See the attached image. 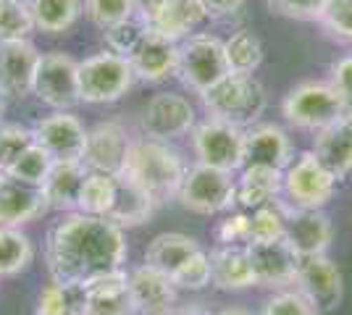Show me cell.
<instances>
[{"instance_id": "4fadbf2b", "label": "cell", "mask_w": 352, "mask_h": 315, "mask_svg": "<svg viewBox=\"0 0 352 315\" xmlns=\"http://www.w3.org/2000/svg\"><path fill=\"white\" fill-rule=\"evenodd\" d=\"M40 50L32 40H6L0 43V97L24 100L34 87V71Z\"/></svg>"}, {"instance_id": "74e56055", "label": "cell", "mask_w": 352, "mask_h": 315, "mask_svg": "<svg viewBox=\"0 0 352 315\" xmlns=\"http://www.w3.org/2000/svg\"><path fill=\"white\" fill-rule=\"evenodd\" d=\"M50 165H53V158H50V155H47L37 142H32L30 148L21 152L14 163H11V168H8L6 174H8V176H14V179L27 181V184H37V187H43L45 176H47V171H50Z\"/></svg>"}, {"instance_id": "f6af8a7d", "label": "cell", "mask_w": 352, "mask_h": 315, "mask_svg": "<svg viewBox=\"0 0 352 315\" xmlns=\"http://www.w3.org/2000/svg\"><path fill=\"white\" fill-rule=\"evenodd\" d=\"M216 242L219 244H248L250 242V215L248 213H232L216 226Z\"/></svg>"}, {"instance_id": "7c38bea8", "label": "cell", "mask_w": 352, "mask_h": 315, "mask_svg": "<svg viewBox=\"0 0 352 315\" xmlns=\"http://www.w3.org/2000/svg\"><path fill=\"white\" fill-rule=\"evenodd\" d=\"M197 124V113L190 97L176 95V92H161L150 97L142 110V132L145 137L171 142L176 137L190 135Z\"/></svg>"}, {"instance_id": "8992f818", "label": "cell", "mask_w": 352, "mask_h": 315, "mask_svg": "<svg viewBox=\"0 0 352 315\" xmlns=\"http://www.w3.org/2000/svg\"><path fill=\"white\" fill-rule=\"evenodd\" d=\"M176 197H179L182 208L192 210L197 215L223 213L236 202L234 174L206 163H195L184 171V179L179 184Z\"/></svg>"}, {"instance_id": "7bdbcfd3", "label": "cell", "mask_w": 352, "mask_h": 315, "mask_svg": "<svg viewBox=\"0 0 352 315\" xmlns=\"http://www.w3.org/2000/svg\"><path fill=\"white\" fill-rule=\"evenodd\" d=\"M261 315H318V307L300 292H279L271 300L265 302L263 313Z\"/></svg>"}, {"instance_id": "83f0119b", "label": "cell", "mask_w": 352, "mask_h": 315, "mask_svg": "<svg viewBox=\"0 0 352 315\" xmlns=\"http://www.w3.org/2000/svg\"><path fill=\"white\" fill-rule=\"evenodd\" d=\"M200 250V244L192 240L190 234L182 231H163L158 237H153L145 250V263L153 268L163 270L168 279L182 268L195 253Z\"/></svg>"}, {"instance_id": "6da1fadb", "label": "cell", "mask_w": 352, "mask_h": 315, "mask_svg": "<svg viewBox=\"0 0 352 315\" xmlns=\"http://www.w3.org/2000/svg\"><path fill=\"white\" fill-rule=\"evenodd\" d=\"M126 255L124 229L82 210L63 213L45 237L47 273L58 281L87 284L95 276L124 268Z\"/></svg>"}, {"instance_id": "d590c367", "label": "cell", "mask_w": 352, "mask_h": 315, "mask_svg": "<svg viewBox=\"0 0 352 315\" xmlns=\"http://www.w3.org/2000/svg\"><path fill=\"white\" fill-rule=\"evenodd\" d=\"M145 34H147L145 21L134 14V16H129V19H124V21L113 24V27L103 30L105 50H111V53H116V56L129 58V56L134 53V47L142 43V37H145Z\"/></svg>"}, {"instance_id": "60d3db41", "label": "cell", "mask_w": 352, "mask_h": 315, "mask_svg": "<svg viewBox=\"0 0 352 315\" xmlns=\"http://www.w3.org/2000/svg\"><path fill=\"white\" fill-rule=\"evenodd\" d=\"M318 21L331 37L352 43V0H326Z\"/></svg>"}, {"instance_id": "ee69618b", "label": "cell", "mask_w": 352, "mask_h": 315, "mask_svg": "<svg viewBox=\"0 0 352 315\" xmlns=\"http://www.w3.org/2000/svg\"><path fill=\"white\" fill-rule=\"evenodd\" d=\"M326 0H268L271 14L294 21H318Z\"/></svg>"}, {"instance_id": "d6986e66", "label": "cell", "mask_w": 352, "mask_h": 315, "mask_svg": "<svg viewBox=\"0 0 352 315\" xmlns=\"http://www.w3.org/2000/svg\"><path fill=\"white\" fill-rule=\"evenodd\" d=\"M292 163V142L276 124H252L245 129L242 165H271L287 168Z\"/></svg>"}, {"instance_id": "2e32d148", "label": "cell", "mask_w": 352, "mask_h": 315, "mask_svg": "<svg viewBox=\"0 0 352 315\" xmlns=\"http://www.w3.org/2000/svg\"><path fill=\"white\" fill-rule=\"evenodd\" d=\"M300 292L308 297L318 310H334L342 302V270L331 257L323 255H308L300 257V268H297V281Z\"/></svg>"}, {"instance_id": "9c48e42d", "label": "cell", "mask_w": 352, "mask_h": 315, "mask_svg": "<svg viewBox=\"0 0 352 315\" xmlns=\"http://www.w3.org/2000/svg\"><path fill=\"white\" fill-rule=\"evenodd\" d=\"M242 145H245V129L234 124L210 119L195 124L192 129V150L197 155V163L213 165L221 171H239L242 168Z\"/></svg>"}, {"instance_id": "4dcf8cb0", "label": "cell", "mask_w": 352, "mask_h": 315, "mask_svg": "<svg viewBox=\"0 0 352 315\" xmlns=\"http://www.w3.org/2000/svg\"><path fill=\"white\" fill-rule=\"evenodd\" d=\"M153 210H155V200L118 174L116 202H113V208L108 213V221L121 226V229H129V226L145 224L147 218L153 215Z\"/></svg>"}, {"instance_id": "8d00e7d4", "label": "cell", "mask_w": 352, "mask_h": 315, "mask_svg": "<svg viewBox=\"0 0 352 315\" xmlns=\"http://www.w3.org/2000/svg\"><path fill=\"white\" fill-rule=\"evenodd\" d=\"M34 32L30 5L16 0H0V43L6 40H30Z\"/></svg>"}, {"instance_id": "7dc6e473", "label": "cell", "mask_w": 352, "mask_h": 315, "mask_svg": "<svg viewBox=\"0 0 352 315\" xmlns=\"http://www.w3.org/2000/svg\"><path fill=\"white\" fill-rule=\"evenodd\" d=\"M208 11V19H229L242 11L245 0H203Z\"/></svg>"}, {"instance_id": "277c9868", "label": "cell", "mask_w": 352, "mask_h": 315, "mask_svg": "<svg viewBox=\"0 0 352 315\" xmlns=\"http://www.w3.org/2000/svg\"><path fill=\"white\" fill-rule=\"evenodd\" d=\"M134 69L129 58L111 50L95 53L79 60V97L82 103L105 105L121 100L134 84Z\"/></svg>"}, {"instance_id": "3957f363", "label": "cell", "mask_w": 352, "mask_h": 315, "mask_svg": "<svg viewBox=\"0 0 352 315\" xmlns=\"http://www.w3.org/2000/svg\"><path fill=\"white\" fill-rule=\"evenodd\" d=\"M200 100L206 105L210 119L234 124L239 129H248L258 119L263 116L265 105H268V95H265L263 84L252 74H229L219 79L210 90L200 95Z\"/></svg>"}, {"instance_id": "f907efd6", "label": "cell", "mask_w": 352, "mask_h": 315, "mask_svg": "<svg viewBox=\"0 0 352 315\" xmlns=\"http://www.w3.org/2000/svg\"><path fill=\"white\" fill-rule=\"evenodd\" d=\"M3 113H6V100L0 97V124H3Z\"/></svg>"}, {"instance_id": "f546056e", "label": "cell", "mask_w": 352, "mask_h": 315, "mask_svg": "<svg viewBox=\"0 0 352 315\" xmlns=\"http://www.w3.org/2000/svg\"><path fill=\"white\" fill-rule=\"evenodd\" d=\"M30 14L34 30L45 34H66L85 14L82 0H30Z\"/></svg>"}, {"instance_id": "1f68e13d", "label": "cell", "mask_w": 352, "mask_h": 315, "mask_svg": "<svg viewBox=\"0 0 352 315\" xmlns=\"http://www.w3.org/2000/svg\"><path fill=\"white\" fill-rule=\"evenodd\" d=\"M34 244L21 226H0V279H14L32 266Z\"/></svg>"}, {"instance_id": "5b68a950", "label": "cell", "mask_w": 352, "mask_h": 315, "mask_svg": "<svg viewBox=\"0 0 352 315\" xmlns=\"http://www.w3.org/2000/svg\"><path fill=\"white\" fill-rule=\"evenodd\" d=\"M281 113L297 129L321 132L347 113V105L329 82H302L287 92Z\"/></svg>"}, {"instance_id": "5bb4252c", "label": "cell", "mask_w": 352, "mask_h": 315, "mask_svg": "<svg viewBox=\"0 0 352 315\" xmlns=\"http://www.w3.org/2000/svg\"><path fill=\"white\" fill-rule=\"evenodd\" d=\"M245 250L252 263L258 286H287L297 281L300 255L284 237L268 242H248Z\"/></svg>"}, {"instance_id": "681fc988", "label": "cell", "mask_w": 352, "mask_h": 315, "mask_svg": "<svg viewBox=\"0 0 352 315\" xmlns=\"http://www.w3.org/2000/svg\"><path fill=\"white\" fill-rule=\"evenodd\" d=\"M182 315H210V313H206L203 307H197V305H192L190 310H182Z\"/></svg>"}, {"instance_id": "ba28073f", "label": "cell", "mask_w": 352, "mask_h": 315, "mask_svg": "<svg viewBox=\"0 0 352 315\" xmlns=\"http://www.w3.org/2000/svg\"><path fill=\"white\" fill-rule=\"evenodd\" d=\"M32 95H37V100L53 110H74L82 103V97H79V60H74L69 53H60V50L40 56Z\"/></svg>"}, {"instance_id": "f35d334b", "label": "cell", "mask_w": 352, "mask_h": 315, "mask_svg": "<svg viewBox=\"0 0 352 315\" xmlns=\"http://www.w3.org/2000/svg\"><path fill=\"white\" fill-rule=\"evenodd\" d=\"M134 3L137 0H85V16L98 30H108L134 16Z\"/></svg>"}, {"instance_id": "52a82bcc", "label": "cell", "mask_w": 352, "mask_h": 315, "mask_svg": "<svg viewBox=\"0 0 352 315\" xmlns=\"http://www.w3.org/2000/svg\"><path fill=\"white\" fill-rule=\"evenodd\" d=\"M176 74L184 87L203 95L219 79L229 74V60L223 53V43L213 34H190L179 43V66Z\"/></svg>"}, {"instance_id": "4316f807", "label": "cell", "mask_w": 352, "mask_h": 315, "mask_svg": "<svg viewBox=\"0 0 352 315\" xmlns=\"http://www.w3.org/2000/svg\"><path fill=\"white\" fill-rule=\"evenodd\" d=\"M284 189V171L271 165H242L236 181V202L245 210H255L276 200Z\"/></svg>"}, {"instance_id": "30bf717a", "label": "cell", "mask_w": 352, "mask_h": 315, "mask_svg": "<svg viewBox=\"0 0 352 315\" xmlns=\"http://www.w3.org/2000/svg\"><path fill=\"white\" fill-rule=\"evenodd\" d=\"M337 176L310 150L287 165L284 192L294 208H323L337 192Z\"/></svg>"}, {"instance_id": "d6a6232c", "label": "cell", "mask_w": 352, "mask_h": 315, "mask_svg": "<svg viewBox=\"0 0 352 315\" xmlns=\"http://www.w3.org/2000/svg\"><path fill=\"white\" fill-rule=\"evenodd\" d=\"M118 192V174H103V171H87L82 192H79V205L76 210L108 218V213L116 202Z\"/></svg>"}, {"instance_id": "cb8c5ba5", "label": "cell", "mask_w": 352, "mask_h": 315, "mask_svg": "<svg viewBox=\"0 0 352 315\" xmlns=\"http://www.w3.org/2000/svg\"><path fill=\"white\" fill-rule=\"evenodd\" d=\"M210 284L223 292H242L255 284L252 263L245 244H219L210 253Z\"/></svg>"}, {"instance_id": "b9f144b4", "label": "cell", "mask_w": 352, "mask_h": 315, "mask_svg": "<svg viewBox=\"0 0 352 315\" xmlns=\"http://www.w3.org/2000/svg\"><path fill=\"white\" fill-rule=\"evenodd\" d=\"M171 281L176 284V289H190V292L206 289V286L210 284V257H208V253L197 250V253L171 276Z\"/></svg>"}, {"instance_id": "c3c4849f", "label": "cell", "mask_w": 352, "mask_h": 315, "mask_svg": "<svg viewBox=\"0 0 352 315\" xmlns=\"http://www.w3.org/2000/svg\"><path fill=\"white\" fill-rule=\"evenodd\" d=\"M216 315H250V310H245V307H223V310Z\"/></svg>"}, {"instance_id": "e575fe53", "label": "cell", "mask_w": 352, "mask_h": 315, "mask_svg": "<svg viewBox=\"0 0 352 315\" xmlns=\"http://www.w3.org/2000/svg\"><path fill=\"white\" fill-rule=\"evenodd\" d=\"M287 229V205L279 200H271L250 215V242H268L284 237Z\"/></svg>"}, {"instance_id": "bcb514c9", "label": "cell", "mask_w": 352, "mask_h": 315, "mask_svg": "<svg viewBox=\"0 0 352 315\" xmlns=\"http://www.w3.org/2000/svg\"><path fill=\"white\" fill-rule=\"evenodd\" d=\"M329 84L339 92V97L344 100L347 110H352V53L339 58L331 71H329Z\"/></svg>"}, {"instance_id": "d4e9b609", "label": "cell", "mask_w": 352, "mask_h": 315, "mask_svg": "<svg viewBox=\"0 0 352 315\" xmlns=\"http://www.w3.org/2000/svg\"><path fill=\"white\" fill-rule=\"evenodd\" d=\"M208 19L203 0H163L161 11L147 24L150 32H158L163 37L182 43Z\"/></svg>"}, {"instance_id": "484cf974", "label": "cell", "mask_w": 352, "mask_h": 315, "mask_svg": "<svg viewBox=\"0 0 352 315\" xmlns=\"http://www.w3.org/2000/svg\"><path fill=\"white\" fill-rule=\"evenodd\" d=\"M87 165L82 161H53L47 176L43 181L45 197L50 202V210H76L79 205V192L87 176Z\"/></svg>"}, {"instance_id": "603a6c76", "label": "cell", "mask_w": 352, "mask_h": 315, "mask_svg": "<svg viewBox=\"0 0 352 315\" xmlns=\"http://www.w3.org/2000/svg\"><path fill=\"white\" fill-rule=\"evenodd\" d=\"M313 152L337 179L352 174V110L339 116L331 126L316 132Z\"/></svg>"}, {"instance_id": "f5cc1de1", "label": "cell", "mask_w": 352, "mask_h": 315, "mask_svg": "<svg viewBox=\"0 0 352 315\" xmlns=\"http://www.w3.org/2000/svg\"><path fill=\"white\" fill-rule=\"evenodd\" d=\"M16 3H30V0H16Z\"/></svg>"}, {"instance_id": "8fae6325", "label": "cell", "mask_w": 352, "mask_h": 315, "mask_svg": "<svg viewBox=\"0 0 352 315\" xmlns=\"http://www.w3.org/2000/svg\"><path fill=\"white\" fill-rule=\"evenodd\" d=\"M32 137L53 161H82L87 148V129L72 110H53L34 121Z\"/></svg>"}, {"instance_id": "ffe728a7", "label": "cell", "mask_w": 352, "mask_h": 315, "mask_svg": "<svg viewBox=\"0 0 352 315\" xmlns=\"http://www.w3.org/2000/svg\"><path fill=\"white\" fill-rule=\"evenodd\" d=\"M129 63H132L137 79L150 82V84L166 82L168 76L176 74V66H179V43L163 37L158 32L147 30L142 43L134 47V53L129 56Z\"/></svg>"}, {"instance_id": "7402d4cb", "label": "cell", "mask_w": 352, "mask_h": 315, "mask_svg": "<svg viewBox=\"0 0 352 315\" xmlns=\"http://www.w3.org/2000/svg\"><path fill=\"white\" fill-rule=\"evenodd\" d=\"M85 294L87 315H137L129 292V273L124 268L89 279L85 284Z\"/></svg>"}, {"instance_id": "816d5d0a", "label": "cell", "mask_w": 352, "mask_h": 315, "mask_svg": "<svg viewBox=\"0 0 352 315\" xmlns=\"http://www.w3.org/2000/svg\"><path fill=\"white\" fill-rule=\"evenodd\" d=\"M163 315H182L179 310H171V313H163Z\"/></svg>"}, {"instance_id": "9a60e30c", "label": "cell", "mask_w": 352, "mask_h": 315, "mask_svg": "<svg viewBox=\"0 0 352 315\" xmlns=\"http://www.w3.org/2000/svg\"><path fill=\"white\" fill-rule=\"evenodd\" d=\"M284 240L294 247L300 257L323 255L334 242V224L323 208H294L287 205V229Z\"/></svg>"}, {"instance_id": "44dd1931", "label": "cell", "mask_w": 352, "mask_h": 315, "mask_svg": "<svg viewBox=\"0 0 352 315\" xmlns=\"http://www.w3.org/2000/svg\"><path fill=\"white\" fill-rule=\"evenodd\" d=\"M129 292L137 313L163 315L176 310V284L153 266H140L129 273Z\"/></svg>"}, {"instance_id": "7a4b0ae2", "label": "cell", "mask_w": 352, "mask_h": 315, "mask_svg": "<svg viewBox=\"0 0 352 315\" xmlns=\"http://www.w3.org/2000/svg\"><path fill=\"white\" fill-rule=\"evenodd\" d=\"M184 171L187 165L182 161L179 150H174L163 139L142 137V139H132L121 176L153 197L155 205H161L166 200L176 197Z\"/></svg>"}, {"instance_id": "f1b7e54d", "label": "cell", "mask_w": 352, "mask_h": 315, "mask_svg": "<svg viewBox=\"0 0 352 315\" xmlns=\"http://www.w3.org/2000/svg\"><path fill=\"white\" fill-rule=\"evenodd\" d=\"M37 315H87L85 284L50 279L37 294Z\"/></svg>"}, {"instance_id": "e0dca14e", "label": "cell", "mask_w": 352, "mask_h": 315, "mask_svg": "<svg viewBox=\"0 0 352 315\" xmlns=\"http://www.w3.org/2000/svg\"><path fill=\"white\" fill-rule=\"evenodd\" d=\"M50 210L45 189L8 174H0V226H24Z\"/></svg>"}, {"instance_id": "ac0fdd59", "label": "cell", "mask_w": 352, "mask_h": 315, "mask_svg": "<svg viewBox=\"0 0 352 315\" xmlns=\"http://www.w3.org/2000/svg\"><path fill=\"white\" fill-rule=\"evenodd\" d=\"M132 145L129 132L116 121H103L87 132V148L82 155V163L89 171H103V174H121L126 152Z\"/></svg>"}, {"instance_id": "836d02e7", "label": "cell", "mask_w": 352, "mask_h": 315, "mask_svg": "<svg viewBox=\"0 0 352 315\" xmlns=\"http://www.w3.org/2000/svg\"><path fill=\"white\" fill-rule=\"evenodd\" d=\"M223 53L229 60V71L234 74H252L263 63V43L252 30L234 32L223 43Z\"/></svg>"}, {"instance_id": "ab89813d", "label": "cell", "mask_w": 352, "mask_h": 315, "mask_svg": "<svg viewBox=\"0 0 352 315\" xmlns=\"http://www.w3.org/2000/svg\"><path fill=\"white\" fill-rule=\"evenodd\" d=\"M34 142L30 126L21 124H0V174H6L11 163Z\"/></svg>"}]
</instances>
